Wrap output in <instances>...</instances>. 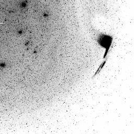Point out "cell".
Listing matches in <instances>:
<instances>
[{"label":"cell","mask_w":134,"mask_h":134,"mask_svg":"<svg viewBox=\"0 0 134 134\" xmlns=\"http://www.w3.org/2000/svg\"><path fill=\"white\" fill-rule=\"evenodd\" d=\"M99 41L100 42V44L102 46H104V47H107L109 46V42L110 41L109 40V38L108 36H106L103 35V37H101V38H99Z\"/></svg>","instance_id":"obj_1"}]
</instances>
